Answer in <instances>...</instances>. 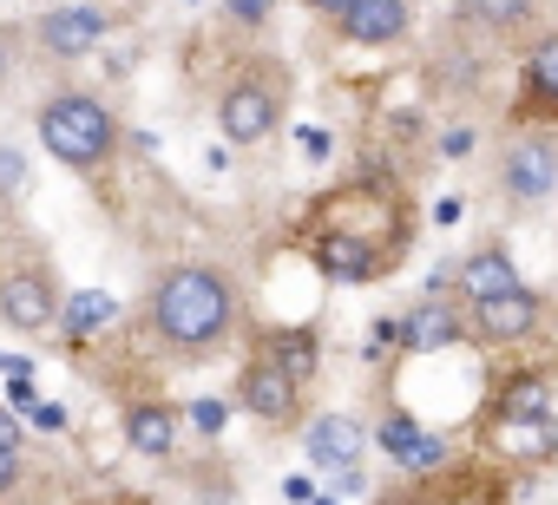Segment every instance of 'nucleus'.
<instances>
[{
	"instance_id": "1",
	"label": "nucleus",
	"mask_w": 558,
	"mask_h": 505,
	"mask_svg": "<svg viewBox=\"0 0 558 505\" xmlns=\"http://www.w3.org/2000/svg\"><path fill=\"white\" fill-rule=\"evenodd\" d=\"M230 322H236V290H230V276L210 270V263H178V270L151 290V329H158L171 348H184V355L217 348V342L230 335Z\"/></svg>"
},
{
	"instance_id": "2",
	"label": "nucleus",
	"mask_w": 558,
	"mask_h": 505,
	"mask_svg": "<svg viewBox=\"0 0 558 505\" xmlns=\"http://www.w3.org/2000/svg\"><path fill=\"white\" fill-rule=\"evenodd\" d=\"M40 145L73 171H99L119 145V119L93 93H53L40 106Z\"/></svg>"
},
{
	"instance_id": "3",
	"label": "nucleus",
	"mask_w": 558,
	"mask_h": 505,
	"mask_svg": "<svg viewBox=\"0 0 558 505\" xmlns=\"http://www.w3.org/2000/svg\"><path fill=\"white\" fill-rule=\"evenodd\" d=\"M276 119H283V79H276L269 66H256V73H243V79H230V86L217 93V132H223L230 145L269 138Z\"/></svg>"
},
{
	"instance_id": "4",
	"label": "nucleus",
	"mask_w": 558,
	"mask_h": 505,
	"mask_svg": "<svg viewBox=\"0 0 558 505\" xmlns=\"http://www.w3.org/2000/svg\"><path fill=\"white\" fill-rule=\"evenodd\" d=\"M236 401H243V414L263 420V427H283V420L303 414V387H296L283 368H276L263 348L250 355V368H243V381H236Z\"/></svg>"
},
{
	"instance_id": "5",
	"label": "nucleus",
	"mask_w": 558,
	"mask_h": 505,
	"mask_svg": "<svg viewBox=\"0 0 558 505\" xmlns=\"http://www.w3.org/2000/svg\"><path fill=\"white\" fill-rule=\"evenodd\" d=\"M538 316H545V296H538V290H506V296H493V303H473L466 335L506 348V342H525V335L538 329Z\"/></svg>"
},
{
	"instance_id": "6",
	"label": "nucleus",
	"mask_w": 558,
	"mask_h": 505,
	"mask_svg": "<svg viewBox=\"0 0 558 505\" xmlns=\"http://www.w3.org/2000/svg\"><path fill=\"white\" fill-rule=\"evenodd\" d=\"M0 316H8L21 335H40V329H53L60 322V296H53V283H47V270H8L0 276Z\"/></svg>"
},
{
	"instance_id": "7",
	"label": "nucleus",
	"mask_w": 558,
	"mask_h": 505,
	"mask_svg": "<svg viewBox=\"0 0 558 505\" xmlns=\"http://www.w3.org/2000/svg\"><path fill=\"white\" fill-rule=\"evenodd\" d=\"M106 14L99 8H53V14H40L34 21V40L47 47V53H60V60H80V53H93L99 40H106Z\"/></svg>"
},
{
	"instance_id": "8",
	"label": "nucleus",
	"mask_w": 558,
	"mask_h": 505,
	"mask_svg": "<svg viewBox=\"0 0 558 505\" xmlns=\"http://www.w3.org/2000/svg\"><path fill=\"white\" fill-rule=\"evenodd\" d=\"M466 335V322L453 316V303H414L408 316H395V342L408 348V355H434V348H453Z\"/></svg>"
},
{
	"instance_id": "9",
	"label": "nucleus",
	"mask_w": 558,
	"mask_h": 505,
	"mask_svg": "<svg viewBox=\"0 0 558 505\" xmlns=\"http://www.w3.org/2000/svg\"><path fill=\"white\" fill-rule=\"evenodd\" d=\"M336 27L355 47H395L408 34V0H349V8L336 14Z\"/></svg>"
},
{
	"instance_id": "10",
	"label": "nucleus",
	"mask_w": 558,
	"mask_h": 505,
	"mask_svg": "<svg viewBox=\"0 0 558 505\" xmlns=\"http://www.w3.org/2000/svg\"><path fill=\"white\" fill-rule=\"evenodd\" d=\"M362 420H349V414H323L316 427H310V459L316 466H329V472H355V459H362Z\"/></svg>"
},
{
	"instance_id": "11",
	"label": "nucleus",
	"mask_w": 558,
	"mask_h": 505,
	"mask_svg": "<svg viewBox=\"0 0 558 505\" xmlns=\"http://www.w3.org/2000/svg\"><path fill=\"white\" fill-rule=\"evenodd\" d=\"M551 184H558V151H551L545 138L506 151V190H512V197H545Z\"/></svg>"
},
{
	"instance_id": "12",
	"label": "nucleus",
	"mask_w": 558,
	"mask_h": 505,
	"mask_svg": "<svg viewBox=\"0 0 558 505\" xmlns=\"http://www.w3.org/2000/svg\"><path fill=\"white\" fill-rule=\"evenodd\" d=\"M460 290H466V303H493V296H506V290H519V276H512V257L493 243V249H473V257L460 263Z\"/></svg>"
},
{
	"instance_id": "13",
	"label": "nucleus",
	"mask_w": 558,
	"mask_h": 505,
	"mask_svg": "<svg viewBox=\"0 0 558 505\" xmlns=\"http://www.w3.org/2000/svg\"><path fill=\"white\" fill-rule=\"evenodd\" d=\"M125 440H132L138 453L165 459V453L178 446V414H171V407H158V401H138V407H125Z\"/></svg>"
},
{
	"instance_id": "14",
	"label": "nucleus",
	"mask_w": 558,
	"mask_h": 505,
	"mask_svg": "<svg viewBox=\"0 0 558 505\" xmlns=\"http://www.w3.org/2000/svg\"><path fill=\"white\" fill-rule=\"evenodd\" d=\"M263 355L283 368L296 387L316 374V335H310V329H269V335H263Z\"/></svg>"
},
{
	"instance_id": "15",
	"label": "nucleus",
	"mask_w": 558,
	"mask_h": 505,
	"mask_svg": "<svg viewBox=\"0 0 558 505\" xmlns=\"http://www.w3.org/2000/svg\"><path fill=\"white\" fill-rule=\"evenodd\" d=\"M525 106L558 112V34L532 40V53H525Z\"/></svg>"
},
{
	"instance_id": "16",
	"label": "nucleus",
	"mask_w": 558,
	"mask_h": 505,
	"mask_svg": "<svg viewBox=\"0 0 558 505\" xmlns=\"http://www.w3.org/2000/svg\"><path fill=\"white\" fill-rule=\"evenodd\" d=\"M538 414H545V381H538V374H519V381L506 387V401H499L493 420H499V427H525V420H538Z\"/></svg>"
},
{
	"instance_id": "17",
	"label": "nucleus",
	"mask_w": 558,
	"mask_h": 505,
	"mask_svg": "<svg viewBox=\"0 0 558 505\" xmlns=\"http://www.w3.org/2000/svg\"><path fill=\"white\" fill-rule=\"evenodd\" d=\"M112 322V296H99V290H86V296H73L66 303V316H60V329L80 342V335H93V329H106Z\"/></svg>"
},
{
	"instance_id": "18",
	"label": "nucleus",
	"mask_w": 558,
	"mask_h": 505,
	"mask_svg": "<svg viewBox=\"0 0 558 505\" xmlns=\"http://www.w3.org/2000/svg\"><path fill=\"white\" fill-rule=\"evenodd\" d=\"M532 8H538V0H466V14H473L480 27H499V34H506V27H519Z\"/></svg>"
},
{
	"instance_id": "19",
	"label": "nucleus",
	"mask_w": 558,
	"mask_h": 505,
	"mask_svg": "<svg viewBox=\"0 0 558 505\" xmlns=\"http://www.w3.org/2000/svg\"><path fill=\"white\" fill-rule=\"evenodd\" d=\"M421 440H427V433H421V427H414L408 414H388V427H381V446H388L395 459H408V453H414Z\"/></svg>"
},
{
	"instance_id": "20",
	"label": "nucleus",
	"mask_w": 558,
	"mask_h": 505,
	"mask_svg": "<svg viewBox=\"0 0 558 505\" xmlns=\"http://www.w3.org/2000/svg\"><path fill=\"white\" fill-rule=\"evenodd\" d=\"M21 184H27V158L14 145H0V197H14Z\"/></svg>"
},
{
	"instance_id": "21",
	"label": "nucleus",
	"mask_w": 558,
	"mask_h": 505,
	"mask_svg": "<svg viewBox=\"0 0 558 505\" xmlns=\"http://www.w3.org/2000/svg\"><path fill=\"white\" fill-rule=\"evenodd\" d=\"M223 8H230V21H243V27H263L276 0H223Z\"/></svg>"
},
{
	"instance_id": "22",
	"label": "nucleus",
	"mask_w": 558,
	"mask_h": 505,
	"mask_svg": "<svg viewBox=\"0 0 558 505\" xmlns=\"http://www.w3.org/2000/svg\"><path fill=\"white\" fill-rule=\"evenodd\" d=\"M191 420H197V433H223L230 407H223V401H197V407H191Z\"/></svg>"
},
{
	"instance_id": "23",
	"label": "nucleus",
	"mask_w": 558,
	"mask_h": 505,
	"mask_svg": "<svg viewBox=\"0 0 558 505\" xmlns=\"http://www.w3.org/2000/svg\"><path fill=\"white\" fill-rule=\"evenodd\" d=\"M21 427H27V420H21L14 407H0V453H21Z\"/></svg>"
},
{
	"instance_id": "24",
	"label": "nucleus",
	"mask_w": 558,
	"mask_h": 505,
	"mask_svg": "<svg viewBox=\"0 0 558 505\" xmlns=\"http://www.w3.org/2000/svg\"><path fill=\"white\" fill-rule=\"evenodd\" d=\"M21 485V453H0V498Z\"/></svg>"
},
{
	"instance_id": "25",
	"label": "nucleus",
	"mask_w": 558,
	"mask_h": 505,
	"mask_svg": "<svg viewBox=\"0 0 558 505\" xmlns=\"http://www.w3.org/2000/svg\"><path fill=\"white\" fill-rule=\"evenodd\" d=\"M34 427H47V433H60V427H66V407H34Z\"/></svg>"
},
{
	"instance_id": "26",
	"label": "nucleus",
	"mask_w": 558,
	"mask_h": 505,
	"mask_svg": "<svg viewBox=\"0 0 558 505\" xmlns=\"http://www.w3.org/2000/svg\"><path fill=\"white\" fill-rule=\"evenodd\" d=\"M14 40H21L14 27H0V79H8V66H14Z\"/></svg>"
},
{
	"instance_id": "27",
	"label": "nucleus",
	"mask_w": 558,
	"mask_h": 505,
	"mask_svg": "<svg viewBox=\"0 0 558 505\" xmlns=\"http://www.w3.org/2000/svg\"><path fill=\"white\" fill-rule=\"evenodd\" d=\"M303 8H316V14H342L349 0H303Z\"/></svg>"
}]
</instances>
